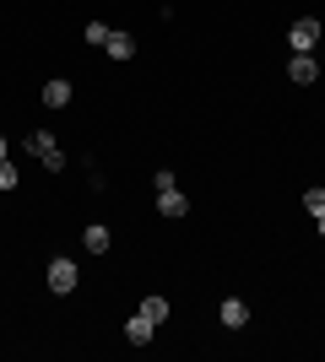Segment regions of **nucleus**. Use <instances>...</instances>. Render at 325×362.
Instances as JSON below:
<instances>
[{"label": "nucleus", "mask_w": 325, "mask_h": 362, "mask_svg": "<svg viewBox=\"0 0 325 362\" xmlns=\"http://www.w3.org/2000/svg\"><path fill=\"white\" fill-rule=\"evenodd\" d=\"M44 103H49V108H65V103H71V81H65V76L44 81Z\"/></svg>", "instance_id": "nucleus-8"}, {"label": "nucleus", "mask_w": 325, "mask_h": 362, "mask_svg": "<svg viewBox=\"0 0 325 362\" xmlns=\"http://www.w3.org/2000/svg\"><path fill=\"white\" fill-rule=\"evenodd\" d=\"M320 233H325V216H320Z\"/></svg>", "instance_id": "nucleus-16"}, {"label": "nucleus", "mask_w": 325, "mask_h": 362, "mask_svg": "<svg viewBox=\"0 0 325 362\" xmlns=\"http://www.w3.org/2000/svg\"><path fill=\"white\" fill-rule=\"evenodd\" d=\"M287 76H293V81H304V87H309L314 76H320V65H314V54H293V60H287Z\"/></svg>", "instance_id": "nucleus-6"}, {"label": "nucleus", "mask_w": 325, "mask_h": 362, "mask_svg": "<svg viewBox=\"0 0 325 362\" xmlns=\"http://www.w3.org/2000/svg\"><path fill=\"white\" fill-rule=\"evenodd\" d=\"M136 314H147L152 325H163V319H169V303H163V298H141V308H136Z\"/></svg>", "instance_id": "nucleus-10"}, {"label": "nucleus", "mask_w": 325, "mask_h": 362, "mask_svg": "<svg viewBox=\"0 0 325 362\" xmlns=\"http://www.w3.org/2000/svg\"><path fill=\"white\" fill-rule=\"evenodd\" d=\"M287 44H293V54H309V49L320 44V22H314V16H298L293 33H287Z\"/></svg>", "instance_id": "nucleus-2"}, {"label": "nucleus", "mask_w": 325, "mask_h": 362, "mask_svg": "<svg viewBox=\"0 0 325 362\" xmlns=\"http://www.w3.org/2000/svg\"><path fill=\"white\" fill-rule=\"evenodd\" d=\"M304 211H309V216H325V189H304Z\"/></svg>", "instance_id": "nucleus-12"}, {"label": "nucleus", "mask_w": 325, "mask_h": 362, "mask_svg": "<svg viewBox=\"0 0 325 362\" xmlns=\"http://www.w3.org/2000/svg\"><path fill=\"white\" fill-rule=\"evenodd\" d=\"M157 211L163 216H185L190 211V200L179 195V184H173V189H157Z\"/></svg>", "instance_id": "nucleus-4"}, {"label": "nucleus", "mask_w": 325, "mask_h": 362, "mask_svg": "<svg viewBox=\"0 0 325 362\" xmlns=\"http://www.w3.org/2000/svg\"><path fill=\"white\" fill-rule=\"evenodd\" d=\"M0 163H6V141H0Z\"/></svg>", "instance_id": "nucleus-15"}, {"label": "nucleus", "mask_w": 325, "mask_h": 362, "mask_svg": "<svg viewBox=\"0 0 325 362\" xmlns=\"http://www.w3.org/2000/svg\"><path fill=\"white\" fill-rule=\"evenodd\" d=\"M49 292H76V259H49Z\"/></svg>", "instance_id": "nucleus-3"}, {"label": "nucleus", "mask_w": 325, "mask_h": 362, "mask_svg": "<svg viewBox=\"0 0 325 362\" xmlns=\"http://www.w3.org/2000/svg\"><path fill=\"white\" fill-rule=\"evenodd\" d=\"M125 335H130V346H147V341H152V335H157V325H152V319H147V314H136V319H130V325H125Z\"/></svg>", "instance_id": "nucleus-7"}, {"label": "nucleus", "mask_w": 325, "mask_h": 362, "mask_svg": "<svg viewBox=\"0 0 325 362\" xmlns=\"http://www.w3.org/2000/svg\"><path fill=\"white\" fill-rule=\"evenodd\" d=\"M28 151L49 168V173H60V168H65V151H60V141L49 136V130H28Z\"/></svg>", "instance_id": "nucleus-1"}, {"label": "nucleus", "mask_w": 325, "mask_h": 362, "mask_svg": "<svg viewBox=\"0 0 325 362\" xmlns=\"http://www.w3.org/2000/svg\"><path fill=\"white\" fill-rule=\"evenodd\" d=\"M108 243H114V238H108V227H87V249H93V255H103Z\"/></svg>", "instance_id": "nucleus-11"}, {"label": "nucleus", "mask_w": 325, "mask_h": 362, "mask_svg": "<svg viewBox=\"0 0 325 362\" xmlns=\"http://www.w3.org/2000/svg\"><path fill=\"white\" fill-rule=\"evenodd\" d=\"M222 325H228V330H244V325H249V303L228 298V303H222Z\"/></svg>", "instance_id": "nucleus-5"}, {"label": "nucleus", "mask_w": 325, "mask_h": 362, "mask_svg": "<svg viewBox=\"0 0 325 362\" xmlns=\"http://www.w3.org/2000/svg\"><path fill=\"white\" fill-rule=\"evenodd\" d=\"M108 54H114V60H130V54H136V38H130V33H108Z\"/></svg>", "instance_id": "nucleus-9"}, {"label": "nucleus", "mask_w": 325, "mask_h": 362, "mask_svg": "<svg viewBox=\"0 0 325 362\" xmlns=\"http://www.w3.org/2000/svg\"><path fill=\"white\" fill-rule=\"evenodd\" d=\"M16 179H22V173H16L11 163H0V189H16Z\"/></svg>", "instance_id": "nucleus-14"}, {"label": "nucleus", "mask_w": 325, "mask_h": 362, "mask_svg": "<svg viewBox=\"0 0 325 362\" xmlns=\"http://www.w3.org/2000/svg\"><path fill=\"white\" fill-rule=\"evenodd\" d=\"M81 38H87V44H98V49H103V44H108V28H103V22H87V28H81Z\"/></svg>", "instance_id": "nucleus-13"}]
</instances>
